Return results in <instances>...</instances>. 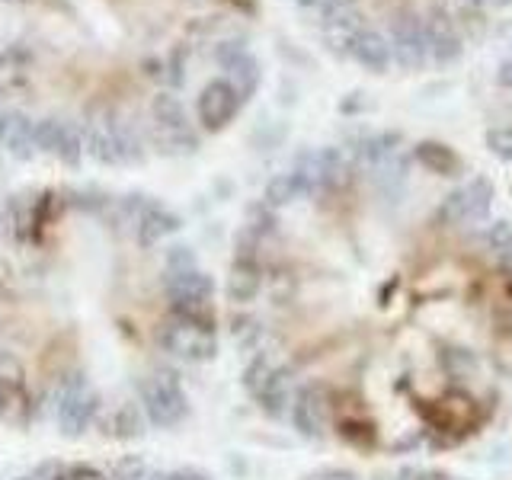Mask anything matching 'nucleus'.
<instances>
[{"mask_svg": "<svg viewBox=\"0 0 512 480\" xmlns=\"http://www.w3.org/2000/svg\"><path fill=\"white\" fill-rule=\"evenodd\" d=\"M144 192L0 202V426L132 445L180 426L218 349L215 282Z\"/></svg>", "mask_w": 512, "mask_h": 480, "instance_id": "2", "label": "nucleus"}, {"mask_svg": "<svg viewBox=\"0 0 512 480\" xmlns=\"http://www.w3.org/2000/svg\"><path fill=\"white\" fill-rule=\"evenodd\" d=\"M308 480H461L452 474H436V471H397V474H372V477H362V474H346V471H330V474H317Z\"/></svg>", "mask_w": 512, "mask_h": 480, "instance_id": "9", "label": "nucleus"}, {"mask_svg": "<svg viewBox=\"0 0 512 480\" xmlns=\"http://www.w3.org/2000/svg\"><path fill=\"white\" fill-rule=\"evenodd\" d=\"M496 80H500L503 87H512V61L503 64V68H500V77H496Z\"/></svg>", "mask_w": 512, "mask_h": 480, "instance_id": "13", "label": "nucleus"}, {"mask_svg": "<svg viewBox=\"0 0 512 480\" xmlns=\"http://www.w3.org/2000/svg\"><path fill=\"white\" fill-rule=\"evenodd\" d=\"M464 4H471V7H477V4H484V0H464Z\"/></svg>", "mask_w": 512, "mask_h": 480, "instance_id": "17", "label": "nucleus"}, {"mask_svg": "<svg viewBox=\"0 0 512 480\" xmlns=\"http://www.w3.org/2000/svg\"><path fill=\"white\" fill-rule=\"evenodd\" d=\"M141 71L148 80L160 84V80H164V61H160V58H141Z\"/></svg>", "mask_w": 512, "mask_h": 480, "instance_id": "12", "label": "nucleus"}, {"mask_svg": "<svg viewBox=\"0 0 512 480\" xmlns=\"http://www.w3.org/2000/svg\"><path fill=\"white\" fill-rule=\"evenodd\" d=\"M16 480H212V477L164 458H148L135 452H116V455L100 452V455L45 461L29 468Z\"/></svg>", "mask_w": 512, "mask_h": 480, "instance_id": "3", "label": "nucleus"}, {"mask_svg": "<svg viewBox=\"0 0 512 480\" xmlns=\"http://www.w3.org/2000/svg\"><path fill=\"white\" fill-rule=\"evenodd\" d=\"M244 96L237 93V87L231 84L228 77H215L199 90V100H196V122L202 132H221L237 112Z\"/></svg>", "mask_w": 512, "mask_h": 480, "instance_id": "5", "label": "nucleus"}, {"mask_svg": "<svg viewBox=\"0 0 512 480\" xmlns=\"http://www.w3.org/2000/svg\"><path fill=\"white\" fill-rule=\"evenodd\" d=\"M295 4H298V7H320L324 0H295Z\"/></svg>", "mask_w": 512, "mask_h": 480, "instance_id": "14", "label": "nucleus"}, {"mask_svg": "<svg viewBox=\"0 0 512 480\" xmlns=\"http://www.w3.org/2000/svg\"><path fill=\"white\" fill-rule=\"evenodd\" d=\"M186 58H189V48L176 45L164 61V84H170L173 90L186 84Z\"/></svg>", "mask_w": 512, "mask_h": 480, "instance_id": "10", "label": "nucleus"}, {"mask_svg": "<svg viewBox=\"0 0 512 480\" xmlns=\"http://www.w3.org/2000/svg\"><path fill=\"white\" fill-rule=\"evenodd\" d=\"M391 61L400 64L404 71H420L429 58V32L426 20H420L416 13L404 10L397 13V20L391 23Z\"/></svg>", "mask_w": 512, "mask_h": 480, "instance_id": "4", "label": "nucleus"}, {"mask_svg": "<svg viewBox=\"0 0 512 480\" xmlns=\"http://www.w3.org/2000/svg\"><path fill=\"white\" fill-rule=\"evenodd\" d=\"M487 148H490L496 157L512 160V125L490 128V132H487Z\"/></svg>", "mask_w": 512, "mask_h": 480, "instance_id": "11", "label": "nucleus"}, {"mask_svg": "<svg viewBox=\"0 0 512 480\" xmlns=\"http://www.w3.org/2000/svg\"><path fill=\"white\" fill-rule=\"evenodd\" d=\"M416 160L436 176H458L461 173V160L455 157V151L445 148V144H439V141L416 144Z\"/></svg>", "mask_w": 512, "mask_h": 480, "instance_id": "8", "label": "nucleus"}, {"mask_svg": "<svg viewBox=\"0 0 512 480\" xmlns=\"http://www.w3.org/2000/svg\"><path fill=\"white\" fill-rule=\"evenodd\" d=\"M493 7H506V4H512V0H490Z\"/></svg>", "mask_w": 512, "mask_h": 480, "instance_id": "15", "label": "nucleus"}, {"mask_svg": "<svg viewBox=\"0 0 512 480\" xmlns=\"http://www.w3.org/2000/svg\"><path fill=\"white\" fill-rule=\"evenodd\" d=\"M0 4H26V0H0Z\"/></svg>", "mask_w": 512, "mask_h": 480, "instance_id": "16", "label": "nucleus"}, {"mask_svg": "<svg viewBox=\"0 0 512 480\" xmlns=\"http://www.w3.org/2000/svg\"><path fill=\"white\" fill-rule=\"evenodd\" d=\"M349 58L362 64L365 71L372 74H384L391 68V45L388 39L375 29H359L356 36L349 39Z\"/></svg>", "mask_w": 512, "mask_h": 480, "instance_id": "6", "label": "nucleus"}, {"mask_svg": "<svg viewBox=\"0 0 512 480\" xmlns=\"http://www.w3.org/2000/svg\"><path fill=\"white\" fill-rule=\"evenodd\" d=\"M0 112H4V96H0Z\"/></svg>", "mask_w": 512, "mask_h": 480, "instance_id": "18", "label": "nucleus"}, {"mask_svg": "<svg viewBox=\"0 0 512 480\" xmlns=\"http://www.w3.org/2000/svg\"><path fill=\"white\" fill-rule=\"evenodd\" d=\"M426 32H429V58L436 64H452L461 58L464 42L442 13L439 20H426Z\"/></svg>", "mask_w": 512, "mask_h": 480, "instance_id": "7", "label": "nucleus"}, {"mask_svg": "<svg viewBox=\"0 0 512 480\" xmlns=\"http://www.w3.org/2000/svg\"><path fill=\"white\" fill-rule=\"evenodd\" d=\"M477 176L394 253L333 240L256 202L228 276L231 340L253 397L356 455H439L512 397V221Z\"/></svg>", "mask_w": 512, "mask_h": 480, "instance_id": "1", "label": "nucleus"}]
</instances>
